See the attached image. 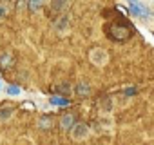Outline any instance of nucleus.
Wrapping results in <instances>:
<instances>
[{"label":"nucleus","instance_id":"15","mask_svg":"<svg viewBox=\"0 0 154 145\" xmlns=\"http://www.w3.org/2000/svg\"><path fill=\"white\" fill-rule=\"evenodd\" d=\"M58 93L63 94V96H65V94L69 96V94H71V85H69V84H62V85H58Z\"/></svg>","mask_w":154,"mask_h":145},{"label":"nucleus","instance_id":"3","mask_svg":"<svg viewBox=\"0 0 154 145\" xmlns=\"http://www.w3.org/2000/svg\"><path fill=\"white\" fill-rule=\"evenodd\" d=\"M69 132H71V138H72L74 141H84V140H87V138H89L91 129H89V125H87V123L78 122V123H74V125H72V129H71Z\"/></svg>","mask_w":154,"mask_h":145},{"label":"nucleus","instance_id":"13","mask_svg":"<svg viewBox=\"0 0 154 145\" xmlns=\"http://www.w3.org/2000/svg\"><path fill=\"white\" fill-rule=\"evenodd\" d=\"M27 4H29V11L31 13H36L44 6V0H27Z\"/></svg>","mask_w":154,"mask_h":145},{"label":"nucleus","instance_id":"6","mask_svg":"<svg viewBox=\"0 0 154 145\" xmlns=\"http://www.w3.org/2000/svg\"><path fill=\"white\" fill-rule=\"evenodd\" d=\"M94 127H96L100 132H111V131H112V127H114L112 116H109V114L100 116V118H98V122L94 123Z\"/></svg>","mask_w":154,"mask_h":145},{"label":"nucleus","instance_id":"5","mask_svg":"<svg viewBox=\"0 0 154 145\" xmlns=\"http://www.w3.org/2000/svg\"><path fill=\"white\" fill-rule=\"evenodd\" d=\"M129 2V6H131V11L136 15V17H140V18H143V20H147L149 18V9H147V6L141 2V0H127Z\"/></svg>","mask_w":154,"mask_h":145},{"label":"nucleus","instance_id":"7","mask_svg":"<svg viewBox=\"0 0 154 145\" xmlns=\"http://www.w3.org/2000/svg\"><path fill=\"white\" fill-rule=\"evenodd\" d=\"M69 6H71V0H51V4H49L51 13H60V15L67 13Z\"/></svg>","mask_w":154,"mask_h":145},{"label":"nucleus","instance_id":"9","mask_svg":"<svg viewBox=\"0 0 154 145\" xmlns=\"http://www.w3.org/2000/svg\"><path fill=\"white\" fill-rule=\"evenodd\" d=\"M72 125H74V114L65 113V114L60 116V129H62V131H71Z\"/></svg>","mask_w":154,"mask_h":145},{"label":"nucleus","instance_id":"12","mask_svg":"<svg viewBox=\"0 0 154 145\" xmlns=\"http://www.w3.org/2000/svg\"><path fill=\"white\" fill-rule=\"evenodd\" d=\"M38 127H40L42 131H49V129L53 127V120L47 118V116H42V118L38 120Z\"/></svg>","mask_w":154,"mask_h":145},{"label":"nucleus","instance_id":"2","mask_svg":"<svg viewBox=\"0 0 154 145\" xmlns=\"http://www.w3.org/2000/svg\"><path fill=\"white\" fill-rule=\"evenodd\" d=\"M89 60H91L93 65L103 67V65H107V62H109V53H107L105 49H102V47H94V49H91V53H89Z\"/></svg>","mask_w":154,"mask_h":145},{"label":"nucleus","instance_id":"1","mask_svg":"<svg viewBox=\"0 0 154 145\" xmlns=\"http://www.w3.org/2000/svg\"><path fill=\"white\" fill-rule=\"evenodd\" d=\"M54 33L60 35V36H65L71 29V15L69 13H62L56 20H54V26H53Z\"/></svg>","mask_w":154,"mask_h":145},{"label":"nucleus","instance_id":"16","mask_svg":"<svg viewBox=\"0 0 154 145\" xmlns=\"http://www.w3.org/2000/svg\"><path fill=\"white\" fill-rule=\"evenodd\" d=\"M8 94L9 96H18L20 94V87L18 85H9L8 87Z\"/></svg>","mask_w":154,"mask_h":145},{"label":"nucleus","instance_id":"10","mask_svg":"<svg viewBox=\"0 0 154 145\" xmlns=\"http://www.w3.org/2000/svg\"><path fill=\"white\" fill-rule=\"evenodd\" d=\"M15 114V107L13 105H2L0 107V123H6L13 118Z\"/></svg>","mask_w":154,"mask_h":145},{"label":"nucleus","instance_id":"8","mask_svg":"<svg viewBox=\"0 0 154 145\" xmlns=\"http://www.w3.org/2000/svg\"><path fill=\"white\" fill-rule=\"evenodd\" d=\"M91 93H93V89H91V85L87 82H78L74 85V94L78 98H89Z\"/></svg>","mask_w":154,"mask_h":145},{"label":"nucleus","instance_id":"11","mask_svg":"<svg viewBox=\"0 0 154 145\" xmlns=\"http://www.w3.org/2000/svg\"><path fill=\"white\" fill-rule=\"evenodd\" d=\"M13 63V54L11 53H2V54H0V67H9Z\"/></svg>","mask_w":154,"mask_h":145},{"label":"nucleus","instance_id":"18","mask_svg":"<svg viewBox=\"0 0 154 145\" xmlns=\"http://www.w3.org/2000/svg\"><path fill=\"white\" fill-rule=\"evenodd\" d=\"M0 89H2V82H0Z\"/></svg>","mask_w":154,"mask_h":145},{"label":"nucleus","instance_id":"4","mask_svg":"<svg viewBox=\"0 0 154 145\" xmlns=\"http://www.w3.org/2000/svg\"><path fill=\"white\" fill-rule=\"evenodd\" d=\"M109 36H111V40H114V42H125V40L131 36V31H129L125 26H112L111 31H109Z\"/></svg>","mask_w":154,"mask_h":145},{"label":"nucleus","instance_id":"17","mask_svg":"<svg viewBox=\"0 0 154 145\" xmlns=\"http://www.w3.org/2000/svg\"><path fill=\"white\" fill-rule=\"evenodd\" d=\"M8 9H9V8H6V6L0 4V18H4V17L8 15Z\"/></svg>","mask_w":154,"mask_h":145},{"label":"nucleus","instance_id":"14","mask_svg":"<svg viewBox=\"0 0 154 145\" xmlns=\"http://www.w3.org/2000/svg\"><path fill=\"white\" fill-rule=\"evenodd\" d=\"M53 105H67L69 102H67V98H63V96H51V100H49Z\"/></svg>","mask_w":154,"mask_h":145}]
</instances>
